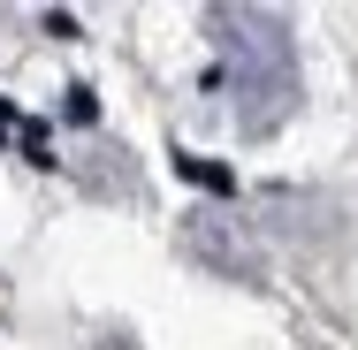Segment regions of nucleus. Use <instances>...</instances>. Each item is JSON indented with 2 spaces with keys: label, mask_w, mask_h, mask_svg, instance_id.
I'll use <instances>...</instances> for the list:
<instances>
[{
  "label": "nucleus",
  "mask_w": 358,
  "mask_h": 350,
  "mask_svg": "<svg viewBox=\"0 0 358 350\" xmlns=\"http://www.w3.org/2000/svg\"><path fill=\"white\" fill-rule=\"evenodd\" d=\"M176 244H183L191 267H206V275H221V282H244V289L267 282V259H259L252 221H236L229 206H191L183 228H176Z\"/></svg>",
  "instance_id": "nucleus-2"
},
{
  "label": "nucleus",
  "mask_w": 358,
  "mask_h": 350,
  "mask_svg": "<svg viewBox=\"0 0 358 350\" xmlns=\"http://www.w3.org/2000/svg\"><path fill=\"white\" fill-rule=\"evenodd\" d=\"M214 31V84L236 115L244 138H267L282 130L289 107H297V38L275 8H214L206 15Z\"/></svg>",
  "instance_id": "nucleus-1"
}]
</instances>
